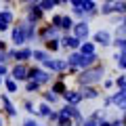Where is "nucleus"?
Returning <instances> with one entry per match:
<instances>
[{
  "mask_svg": "<svg viewBox=\"0 0 126 126\" xmlns=\"http://www.w3.org/2000/svg\"><path fill=\"white\" fill-rule=\"evenodd\" d=\"M99 126H113V122L109 120L107 116H101V120H99Z\"/></svg>",
  "mask_w": 126,
  "mask_h": 126,
  "instance_id": "2eb2a0df",
  "label": "nucleus"
},
{
  "mask_svg": "<svg viewBox=\"0 0 126 126\" xmlns=\"http://www.w3.org/2000/svg\"><path fill=\"white\" fill-rule=\"evenodd\" d=\"M120 120H122V126H126V111H120Z\"/></svg>",
  "mask_w": 126,
  "mask_h": 126,
  "instance_id": "f3484780",
  "label": "nucleus"
},
{
  "mask_svg": "<svg viewBox=\"0 0 126 126\" xmlns=\"http://www.w3.org/2000/svg\"><path fill=\"white\" fill-rule=\"evenodd\" d=\"M113 82H116V88H122V86L126 84V72H122V74H120V76H118Z\"/></svg>",
  "mask_w": 126,
  "mask_h": 126,
  "instance_id": "f8f14e48",
  "label": "nucleus"
},
{
  "mask_svg": "<svg viewBox=\"0 0 126 126\" xmlns=\"http://www.w3.org/2000/svg\"><path fill=\"white\" fill-rule=\"evenodd\" d=\"M46 48H50V50H57V48H59V42H57V40H50L48 44H46Z\"/></svg>",
  "mask_w": 126,
  "mask_h": 126,
  "instance_id": "dca6fc26",
  "label": "nucleus"
},
{
  "mask_svg": "<svg viewBox=\"0 0 126 126\" xmlns=\"http://www.w3.org/2000/svg\"><path fill=\"white\" fill-rule=\"evenodd\" d=\"M74 34H76L78 40H86V38H88V34H90L88 21H80V23H76V25H74Z\"/></svg>",
  "mask_w": 126,
  "mask_h": 126,
  "instance_id": "7ed1b4c3",
  "label": "nucleus"
},
{
  "mask_svg": "<svg viewBox=\"0 0 126 126\" xmlns=\"http://www.w3.org/2000/svg\"><path fill=\"white\" fill-rule=\"evenodd\" d=\"M80 93H82V97H84V99H99L101 94H103L97 86H82Z\"/></svg>",
  "mask_w": 126,
  "mask_h": 126,
  "instance_id": "20e7f679",
  "label": "nucleus"
},
{
  "mask_svg": "<svg viewBox=\"0 0 126 126\" xmlns=\"http://www.w3.org/2000/svg\"><path fill=\"white\" fill-rule=\"evenodd\" d=\"M65 99H67L69 105H78L82 99H84V97H82L80 90H67V93H65Z\"/></svg>",
  "mask_w": 126,
  "mask_h": 126,
  "instance_id": "39448f33",
  "label": "nucleus"
},
{
  "mask_svg": "<svg viewBox=\"0 0 126 126\" xmlns=\"http://www.w3.org/2000/svg\"><path fill=\"white\" fill-rule=\"evenodd\" d=\"M122 25H126V15H122Z\"/></svg>",
  "mask_w": 126,
  "mask_h": 126,
  "instance_id": "6ab92c4d",
  "label": "nucleus"
},
{
  "mask_svg": "<svg viewBox=\"0 0 126 126\" xmlns=\"http://www.w3.org/2000/svg\"><path fill=\"white\" fill-rule=\"evenodd\" d=\"M53 93H55V94H65V93H67V88H65L63 80H59V82H55V84H53Z\"/></svg>",
  "mask_w": 126,
  "mask_h": 126,
  "instance_id": "9b49d317",
  "label": "nucleus"
},
{
  "mask_svg": "<svg viewBox=\"0 0 126 126\" xmlns=\"http://www.w3.org/2000/svg\"><path fill=\"white\" fill-rule=\"evenodd\" d=\"M101 84H103V90H111L113 86H116V82H113L111 78H105V80L101 82Z\"/></svg>",
  "mask_w": 126,
  "mask_h": 126,
  "instance_id": "ddd939ff",
  "label": "nucleus"
},
{
  "mask_svg": "<svg viewBox=\"0 0 126 126\" xmlns=\"http://www.w3.org/2000/svg\"><path fill=\"white\" fill-rule=\"evenodd\" d=\"M80 53L82 55H97V44L94 42H84L80 46Z\"/></svg>",
  "mask_w": 126,
  "mask_h": 126,
  "instance_id": "6e6552de",
  "label": "nucleus"
},
{
  "mask_svg": "<svg viewBox=\"0 0 126 126\" xmlns=\"http://www.w3.org/2000/svg\"><path fill=\"white\" fill-rule=\"evenodd\" d=\"M103 2H116V0H103Z\"/></svg>",
  "mask_w": 126,
  "mask_h": 126,
  "instance_id": "aec40b11",
  "label": "nucleus"
},
{
  "mask_svg": "<svg viewBox=\"0 0 126 126\" xmlns=\"http://www.w3.org/2000/svg\"><path fill=\"white\" fill-rule=\"evenodd\" d=\"M113 63H116V67L120 72H126V53H113Z\"/></svg>",
  "mask_w": 126,
  "mask_h": 126,
  "instance_id": "423d86ee",
  "label": "nucleus"
},
{
  "mask_svg": "<svg viewBox=\"0 0 126 126\" xmlns=\"http://www.w3.org/2000/svg\"><path fill=\"white\" fill-rule=\"evenodd\" d=\"M111 46L118 50V53H126V38H113Z\"/></svg>",
  "mask_w": 126,
  "mask_h": 126,
  "instance_id": "1a4fd4ad",
  "label": "nucleus"
},
{
  "mask_svg": "<svg viewBox=\"0 0 126 126\" xmlns=\"http://www.w3.org/2000/svg\"><path fill=\"white\" fill-rule=\"evenodd\" d=\"M93 42H94V44H99V46H111L113 36H111V32H109V30H99V32H94Z\"/></svg>",
  "mask_w": 126,
  "mask_h": 126,
  "instance_id": "f03ea898",
  "label": "nucleus"
},
{
  "mask_svg": "<svg viewBox=\"0 0 126 126\" xmlns=\"http://www.w3.org/2000/svg\"><path fill=\"white\" fill-rule=\"evenodd\" d=\"M118 109H120V111H126V101H124V103H120V105H118Z\"/></svg>",
  "mask_w": 126,
  "mask_h": 126,
  "instance_id": "a211bd4d",
  "label": "nucleus"
},
{
  "mask_svg": "<svg viewBox=\"0 0 126 126\" xmlns=\"http://www.w3.org/2000/svg\"><path fill=\"white\" fill-rule=\"evenodd\" d=\"M103 17H111V15H116L113 13V2H103V6H101V11H99Z\"/></svg>",
  "mask_w": 126,
  "mask_h": 126,
  "instance_id": "9d476101",
  "label": "nucleus"
},
{
  "mask_svg": "<svg viewBox=\"0 0 126 126\" xmlns=\"http://www.w3.org/2000/svg\"><path fill=\"white\" fill-rule=\"evenodd\" d=\"M120 126H122V124H120Z\"/></svg>",
  "mask_w": 126,
  "mask_h": 126,
  "instance_id": "412c9836",
  "label": "nucleus"
},
{
  "mask_svg": "<svg viewBox=\"0 0 126 126\" xmlns=\"http://www.w3.org/2000/svg\"><path fill=\"white\" fill-rule=\"evenodd\" d=\"M111 105H113V99H111V94H105V97H103V109L111 107Z\"/></svg>",
  "mask_w": 126,
  "mask_h": 126,
  "instance_id": "4468645a",
  "label": "nucleus"
},
{
  "mask_svg": "<svg viewBox=\"0 0 126 126\" xmlns=\"http://www.w3.org/2000/svg\"><path fill=\"white\" fill-rule=\"evenodd\" d=\"M63 46H67V48H78V46H82V40H78L76 36H65L63 38Z\"/></svg>",
  "mask_w": 126,
  "mask_h": 126,
  "instance_id": "0eeeda50",
  "label": "nucleus"
},
{
  "mask_svg": "<svg viewBox=\"0 0 126 126\" xmlns=\"http://www.w3.org/2000/svg\"><path fill=\"white\" fill-rule=\"evenodd\" d=\"M103 80H105V65L103 63H97L93 67L80 72V76H78V84L80 86H94Z\"/></svg>",
  "mask_w": 126,
  "mask_h": 126,
  "instance_id": "f257e3e1",
  "label": "nucleus"
}]
</instances>
